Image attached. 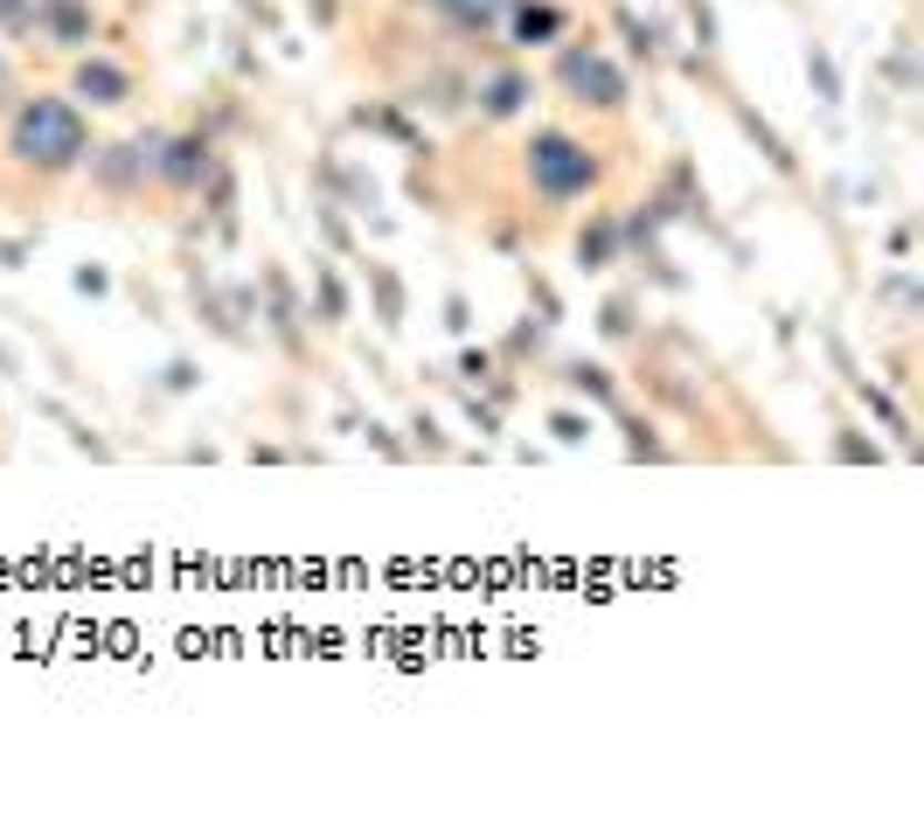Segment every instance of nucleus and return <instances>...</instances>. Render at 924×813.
<instances>
[{
	"label": "nucleus",
	"instance_id": "nucleus-1",
	"mask_svg": "<svg viewBox=\"0 0 924 813\" xmlns=\"http://www.w3.org/2000/svg\"><path fill=\"white\" fill-rule=\"evenodd\" d=\"M84 112L77 104H63V98H29L14 112V133H8V146H14V161H29V167H70L77 153H84Z\"/></svg>",
	"mask_w": 924,
	"mask_h": 813
},
{
	"label": "nucleus",
	"instance_id": "nucleus-2",
	"mask_svg": "<svg viewBox=\"0 0 924 813\" xmlns=\"http://www.w3.org/2000/svg\"><path fill=\"white\" fill-rule=\"evenodd\" d=\"M528 181H536V195H549V202H577L598 181V161H591V146H577L570 133H536V146H528Z\"/></svg>",
	"mask_w": 924,
	"mask_h": 813
},
{
	"label": "nucleus",
	"instance_id": "nucleus-3",
	"mask_svg": "<svg viewBox=\"0 0 924 813\" xmlns=\"http://www.w3.org/2000/svg\"><path fill=\"white\" fill-rule=\"evenodd\" d=\"M557 77H563V91H570L577 104H591V112H612V104H626V77L605 63L598 49H563Z\"/></svg>",
	"mask_w": 924,
	"mask_h": 813
},
{
	"label": "nucleus",
	"instance_id": "nucleus-4",
	"mask_svg": "<svg viewBox=\"0 0 924 813\" xmlns=\"http://www.w3.org/2000/svg\"><path fill=\"white\" fill-rule=\"evenodd\" d=\"M161 181H174V189H202L209 181V140L189 133V140H161Z\"/></svg>",
	"mask_w": 924,
	"mask_h": 813
},
{
	"label": "nucleus",
	"instance_id": "nucleus-5",
	"mask_svg": "<svg viewBox=\"0 0 924 813\" xmlns=\"http://www.w3.org/2000/svg\"><path fill=\"white\" fill-rule=\"evenodd\" d=\"M153 161H161V140L140 133V140H125V146L104 153V161H98V181H104V189H132V181H140Z\"/></svg>",
	"mask_w": 924,
	"mask_h": 813
},
{
	"label": "nucleus",
	"instance_id": "nucleus-6",
	"mask_svg": "<svg viewBox=\"0 0 924 813\" xmlns=\"http://www.w3.org/2000/svg\"><path fill=\"white\" fill-rule=\"evenodd\" d=\"M125 91H132V77H125L119 63H104V57L77 63V98H91V104H125Z\"/></svg>",
	"mask_w": 924,
	"mask_h": 813
},
{
	"label": "nucleus",
	"instance_id": "nucleus-7",
	"mask_svg": "<svg viewBox=\"0 0 924 813\" xmlns=\"http://www.w3.org/2000/svg\"><path fill=\"white\" fill-rule=\"evenodd\" d=\"M521 104H528V77H515V70H500L494 84L480 91V112H487V119H515Z\"/></svg>",
	"mask_w": 924,
	"mask_h": 813
},
{
	"label": "nucleus",
	"instance_id": "nucleus-8",
	"mask_svg": "<svg viewBox=\"0 0 924 813\" xmlns=\"http://www.w3.org/2000/svg\"><path fill=\"white\" fill-rule=\"evenodd\" d=\"M612 251H619V223H612V216H598L585 237H577V257H585V272H605V265H612Z\"/></svg>",
	"mask_w": 924,
	"mask_h": 813
},
{
	"label": "nucleus",
	"instance_id": "nucleus-9",
	"mask_svg": "<svg viewBox=\"0 0 924 813\" xmlns=\"http://www.w3.org/2000/svg\"><path fill=\"white\" fill-rule=\"evenodd\" d=\"M42 21H49V35H57V42H84V29H91V14L77 8V0H49Z\"/></svg>",
	"mask_w": 924,
	"mask_h": 813
},
{
	"label": "nucleus",
	"instance_id": "nucleus-10",
	"mask_svg": "<svg viewBox=\"0 0 924 813\" xmlns=\"http://www.w3.org/2000/svg\"><path fill=\"white\" fill-rule=\"evenodd\" d=\"M557 29H563V14H557V8H542V0H528V8L515 14V35H521V42H549Z\"/></svg>",
	"mask_w": 924,
	"mask_h": 813
},
{
	"label": "nucleus",
	"instance_id": "nucleus-11",
	"mask_svg": "<svg viewBox=\"0 0 924 813\" xmlns=\"http://www.w3.org/2000/svg\"><path fill=\"white\" fill-rule=\"evenodd\" d=\"M438 8H445V14H453V21H459V29H487V21L500 14V0H438Z\"/></svg>",
	"mask_w": 924,
	"mask_h": 813
},
{
	"label": "nucleus",
	"instance_id": "nucleus-12",
	"mask_svg": "<svg viewBox=\"0 0 924 813\" xmlns=\"http://www.w3.org/2000/svg\"><path fill=\"white\" fill-rule=\"evenodd\" d=\"M570 383H577V389H585V397H591V404H612V376H605V369H598V362H577V369H570Z\"/></svg>",
	"mask_w": 924,
	"mask_h": 813
},
{
	"label": "nucleus",
	"instance_id": "nucleus-13",
	"mask_svg": "<svg viewBox=\"0 0 924 813\" xmlns=\"http://www.w3.org/2000/svg\"><path fill=\"white\" fill-rule=\"evenodd\" d=\"M376 306H383V327L404 321V285H396L389 272H376Z\"/></svg>",
	"mask_w": 924,
	"mask_h": 813
},
{
	"label": "nucleus",
	"instance_id": "nucleus-14",
	"mask_svg": "<svg viewBox=\"0 0 924 813\" xmlns=\"http://www.w3.org/2000/svg\"><path fill=\"white\" fill-rule=\"evenodd\" d=\"M806 77H813V91H821V98H827V104H834V98H841V77H834V63H827V57H821V49H813V57H806Z\"/></svg>",
	"mask_w": 924,
	"mask_h": 813
},
{
	"label": "nucleus",
	"instance_id": "nucleus-15",
	"mask_svg": "<svg viewBox=\"0 0 924 813\" xmlns=\"http://www.w3.org/2000/svg\"><path fill=\"white\" fill-rule=\"evenodd\" d=\"M862 404H869V410H876V417H883V425H890L896 438H911V431H904V410H896V404L883 397V389H869V383H862Z\"/></svg>",
	"mask_w": 924,
	"mask_h": 813
},
{
	"label": "nucleus",
	"instance_id": "nucleus-16",
	"mask_svg": "<svg viewBox=\"0 0 924 813\" xmlns=\"http://www.w3.org/2000/svg\"><path fill=\"white\" fill-rule=\"evenodd\" d=\"M321 313H327V321H341V313H348V293H341L334 272H321Z\"/></svg>",
	"mask_w": 924,
	"mask_h": 813
},
{
	"label": "nucleus",
	"instance_id": "nucleus-17",
	"mask_svg": "<svg viewBox=\"0 0 924 813\" xmlns=\"http://www.w3.org/2000/svg\"><path fill=\"white\" fill-rule=\"evenodd\" d=\"M445 327H453V334H466V327H473V306H466L459 293H453V299H445Z\"/></svg>",
	"mask_w": 924,
	"mask_h": 813
},
{
	"label": "nucleus",
	"instance_id": "nucleus-18",
	"mask_svg": "<svg viewBox=\"0 0 924 813\" xmlns=\"http://www.w3.org/2000/svg\"><path fill=\"white\" fill-rule=\"evenodd\" d=\"M0 21H8V29H21V21H35V8H29V0H0Z\"/></svg>",
	"mask_w": 924,
	"mask_h": 813
},
{
	"label": "nucleus",
	"instance_id": "nucleus-19",
	"mask_svg": "<svg viewBox=\"0 0 924 813\" xmlns=\"http://www.w3.org/2000/svg\"><path fill=\"white\" fill-rule=\"evenodd\" d=\"M104 285H112V278H104L98 265H84V272H77V293H104Z\"/></svg>",
	"mask_w": 924,
	"mask_h": 813
},
{
	"label": "nucleus",
	"instance_id": "nucleus-20",
	"mask_svg": "<svg viewBox=\"0 0 924 813\" xmlns=\"http://www.w3.org/2000/svg\"><path fill=\"white\" fill-rule=\"evenodd\" d=\"M557 438L577 445V438H585V417H570V410H563V417H557Z\"/></svg>",
	"mask_w": 924,
	"mask_h": 813
},
{
	"label": "nucleus",
	"instance_id": "nucleus-21",
	"mask_svg": "<svg viewBox=\"0 0 924 813\" xmlns=\"http://www.w3.org/2000/svg\"><path fill=\"white\" fill-rule=\"evenodd\" d=\"M0 98H8V63H0Z\"/></svg>",
	"mask_w": 924,
	"mask_h": 813
}]
</instances>
